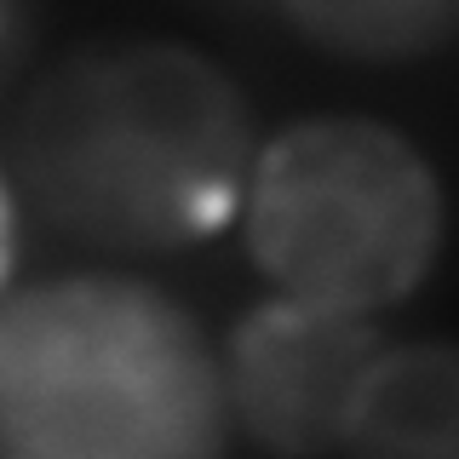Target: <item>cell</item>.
<instances>
[{"label":"cell","mask_w":459,"mask_h":459,"mask_svg":"<svg viewBox=\"0 0 459 459\" xmlns=\"http://www.w3.org/2000/svg\"><path fill=\"white\" fill-rule=\"evenodd\" d=\"M379 344L373 316L270 293L219 351L230 425L264 454H344V420Z\"/></svg>","instance_id":"cell-4"},{"label":"cell","mask_w":459,"mask_h":459,"mask_svg":"<svg viewBox=\"0 0 459 459\" xmlns=\"http://www.w3.org/2000/svg\"><path fill=\"white\" fill-rule=\"evenodd\" d=\"M258 150L236 75L172 35L57 52L6 121V178L35 219L92 253L172 258L224 236Z\"/></svg>","instance_id":"cell-1"},{"label":"cell","mask_w":459,"mask_h":459,"mask_svg":"<svg viewBox=\"0 0 459 459\" xmlns=\"http://www.w3.org/2000/svg\"><path fill=\"white\" fill-rule=\"evenodd\" d=\"M224 362L167 287L81 270L0 293V459H212Z\"/></svg>","instance_id":"cell-2"},{"label":"cell","mask_w":459,"mask_h":459,"mask_svg":"<svg viewBox=\"0 0 459 459\" xmlns=\"http://www.w3.org/2000/svg\"><path fill=\"white\" fill-rule=\"evenodd\" d=\"M344 454L459 459V339H385L356 385Z\"/></svg>","instance_id":"cell-5"},{"label":"cell","mask_w":459,"mask_h":459,"mask_svg":"<svg viewBox=\"0 0 459 459\" xmlns=\"http://www.w3.org/2000/svg\"><path fill=\"white\" fill-rule=\"evenodd\" d=\"M35 0H0V98L23 81L29 52H35Z\"/></svg>","instance_id":"cell-7"},{"label":"cell","mask_w":459,"mask_h":459,"mask_svg":"<svg viewBox=\"0 0 459 459\" xmlns=\"http://www.w3.org/2000/svg\"><path fill=\"white\" fill-rule=\"evenodd\" d=\"M236 230L276 293L379 316L430 281L448 241V195L402 126L299 115L258 138Z\"/></svg>","instance_id":"cell-3"},{"label":"cell","mask_w":459,"mask_h":459,"mask_svg":"<svg viewBox=\"0 0 459 459\" xmlns=\"http://www.w3.org/2000/svg\"><path fill=\"white\" fill-rule=\"evenodd\" d=\"M12 270H18V190L0 172V293L12 287Z\"/></svg>","instance_id":"cell-8"},{"label":"cell","mask_w":459,"mask_h":459,"mask_svg":"<svg viewBox=\"0 0 459 459\" xmlns=\"http://www.w3.org/2000/svg\"><path fill=\"white\" fill-rule=\"evenodd\" d=\"M299 40L344 64H420L459 40V0H276Z\"/></svg>","instance_id":"cell-6"}]
</instances>
